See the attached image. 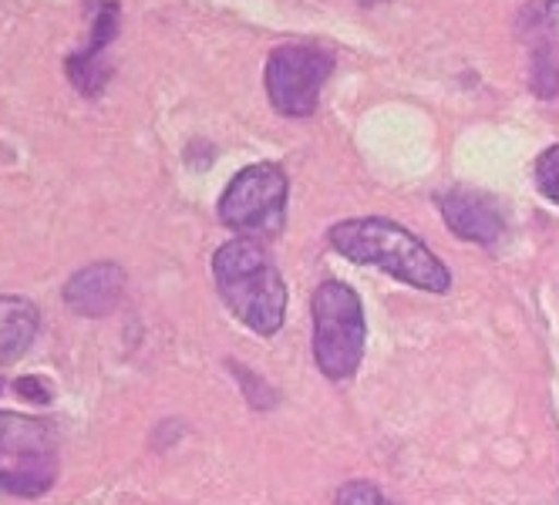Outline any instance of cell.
<instances>
[{
    "label": "cell",
    "mask_w": 559,
    "mask_h": 505,
    "mask_svg": "<svg viewBox=\"0 0 559 505\" xmlns=\"http://www.w3.org/2000/svg\"><path fill=\"white\" fill-rule=\"evenodd\" d=\"M118 24H122V17H118V4H115V0H108V4H102V8H98V17H95V31H92V45H88V51L105 55V51H108V45L115 41Z\"/></svg>",
    "instance_id": "5bb4252c"
},
{
    "label": "cell",
    "mask_w": 559,
    "mask_h": 505,
    "mask_svg": "<svg viewBox=\"0 0 559 505\" xmlns=\"http://www.w3.org/2000/svg\"><path fill=\"white\" fill-rule=\"evenodd\" d=\"M126 293V269L118 263H92L64 284V303L78 317H105Z\"/></svg>",
    "instance_id": "ba28073f"
},
{
    "label": "cell",
    "mask_w": 559,
    "mask_h": 505,
    "mask_svg": "<svg viewBox=\"0 0 559 505\" xmlns=\"http://www.w3.org/2000/svg\"><path fill=\"white\" fill-rule=\"evenodd\" d=\"M334 71V58L313 45H284L266 61V95L280 115L307 119Z\"/></svg>",
    "instance_id": "8992f818"
},
{
    "label": "cell",
    "mask_w": 559,
    "mask_h": 505,
    "mask_svg": "<svg viewBox=\"0 0 559 505\" xmlns=\"http://www.w3.org/2000/svg\"><path fill=\"white\" fill-rule=\"evenodd\" d=\"M530 88H533L539 98H556V95H559V58H556L552 41H533Z\"/></svg>",
    "instance_id": "8fae6325"
},
{
    "label": "cell",
    "mask_w": 559,
    "mask_h": 505,
    "mask_svg": "<svg viewBox=\"0 0 559 505\" xmlns=\"http://www.w3.org/2000/svg\"><path fill=\"white\" fill-rule=\"evenodd\" d=\"M438 209H442L449 229L459 240L478 243V247H492L502 240L506 232V216L502 206L489 196V192H475V189H449L438 196Z\"/></svg>",
    "instance_id": "52a82bcc"
},
{
    "label": "cell",
    "mask_w": 559,
    "mask_h": 505,
    "mask_svg": "<svg viewBox=\"0 0 559 505\" xmlns=\"http://www.w3.org/2000/svg\"><path fill=\"white\" fill-rule=\"evenodd\" d=\"M58 482V432L41 418L0 411V492L37 498Z\"/></svg>",
    "instance_id": "277c9868"
},
{
    "label": "cell",
    "mask_w": 559,
    "mask_h": 505,
    "mask_svg": "<svg viewBox=\"0 0 559 505\" xmlns=\"http://www.w3.org/2000/svg\"><path fill=\"white\" fill-rule=\"evenodd\" d=\"M523 17L530 21L533 41H552L559 37V0H536L523 11Z\"/></svg>",
    "instance_id": "7c38bea8"
},
{
    "label": "cell",
    "mask_w": 559,
    "mask_h": 505,
    "mask_svg": "<svg viewBox=\"0 0 559 505\" xmlns=\"http://www.w3.org/2000/svg\"><path fill=\"white\" fill-rule=\"evenodd\" d=\"M313 314V361L331 381H347L365 358L368 321L365 306L347 284L324 280L310 300Z\"/></svg>",
    "instance_id": "3957f363"
},
{
    "label": "cell",
    "mask_w": 559,
    "mask_h": 505,
    "mask_svg": "<svg viewBox=\"0 0 559 505\" xmlns=\"http://www.w3.org/2000/svg\"><path fill=\"white\" fill-rule=\"evenodd\" d=\"M287 196H290V182L276 163L247 166L226 185L219 200V219L223 226L236 229L239 237H253V240L276 237L287 219Z\"/></svg>",
    "instance_id": "5b68a950"
},
{
    "label": "cell",
    "mask_w": 559,
    "mask_h": 505,
    "mask_svg": "<svg viewBox=\"0 0 559 505\" xmlns=\"http://www.w3.org/2000/svg\"><path fill=\"white\" fill-rule=\"evenodd\" d=\"M337 505H391L371 482H347L337 492Z\"/></svg>",
    "instance_id": "9a60e30c"
},
{
    "label": "cell",
    "mask_w": 559,
    "mask_h": 505,
    "mask_svg": "<svg viewBox=\"0 0 559 505\" xmlns=\"http://www.w3.org/2000/svg\"><path fill=\"white\" fill-rule=\"evenodd\" d=\"M37 324H41V314L31 300L8 293L0 297V368L27 354V347L37 337Z\"/></svg>",
    "instance_id": "9c48e42d"
},
{
    "label": "cell",
    "mask_w": 559,
    "mask_h": 505,
    "mask_svg": "<svg viewBox=\"0 0 559 505\" xmlns=\"http://www.w3.org/2000/svg\"><path fill=\"white\" fill-rule=\"evenodd\" d=\"M361 4H365V8H374V4H381V0H361Z\"/></svg>",
    "instance_id": "e0dca14e"
},
{
    "label": "cell",
    "mask_w": 559,
    "mask_h": 505,
    "mask_svg": "<svg viewBox=\"0 0 559 505\" xmlns=\"http://www.w3.org/2000/svg\"><path fill=\"white\" fill-rule=\"evenodd\" d=\"M14 395H21L24 401H34V405H48L51 401V384L45 377H17L14 381Z\"/></svg>",
    "instance_id": "2e32d148"
},
{
    "label": "cell",
    "mask_w": 559,
    "mask_h": 505,
    "mask_svg": "<svg viewBox=\"0 0 559 505\" xmlns=\"http://www.w3.org/2000/svg\"><path fill=\"white\" fill-rule=\"evenodd\" d=\"M331 247L350 260L378 266L394 280L412 284L425 293H449L452 290V274L449 266L438 260L415 232L397 226L381 216H365V219H344L331 226Z\"/></svg>",
    "instance_id": "6da1fadb"
},
{
    "label": "cell",
    "mask_w": 559,
    "mask_h": 505,
    "mask_svg": "<svg viewBox=\"0 0 559 505\" xmlns=\"http://www.w3.org/2000/svg\"><path fill=\"white\" fill-rule=\"evenodd\" d=\"M68 77L74 82V88L82 92V95H102L105 85H108V77H111V64L105 61V55L98 51H78L68 58Z\"/></svg>",
    "instance_id": "30bf717a"
},
{
    "label": "cell",
    "mask_w": 559,
    "mask_h": 505,
    "mask_svg": "<svg viewBox=\"0 0 559 505\" xmlns=\"http://www.w3.org/2000/svg\"><path fill=\"white\" fill-rule=\"evenodd\" d=\"M533 179H536V185H539V192L549 200V203H556L559 206V145H549L539 159H536V166H533Z\"/></svg>",
    "instance_id": "4fadbf2b"
},
{
    "label": "cell",
    "mask_w": 559,
    "mask_h": 505,
    "mask_svg": "<svg viewBox=\"0 0 559 505\" xmlns=\"http://www.w3.org/2000/svg\"><path fill=\"white\" fill-rule=\"evenodd\" d=\"M213 277L223 303L253 334L273 337L287 314V284L253 237H236L213 256Z\"/></svg>",
    "instance_id": "7a4b0ae2"
}]
</instances>
